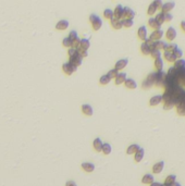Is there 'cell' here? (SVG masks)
<instances>
[{"instance_id":"obj_21","label":"cell","mask_w":185,"mask_h":186,"mask_svg":"<svg viewBox=\"0 0 185 186\" xmlns=\"http://www.w3.org/2000/svg\"><path fill=\"white\" fill-rule=\"evenodd\" d=\"M82 111H83V113L86 114V115H88V117L92 115V113H94L92 108L90 105H83V106H82Z\"/></svg>"},{"instance_id":"obj_38","label":"cell","mask_w":185,"mask_h":186,"mask_svg":"<svg viewBox=\"0 0 185 186\" xmlns=\"http://www.w3.org/2000/svg\"><path fill=\"white\" fill-rule=\"evenodd\" d=\"M104 16L106 18V19L108 20H111L114 15H113V11H112L111 9H106L104 11Z\"/></svg>"},{"instance_id":"obj_47","label":"cell","mask_w":185,"mask_h":186,"mask_svg":"<svg viewBox=\"0 0 185 186\" xmlns=\"http://www.w3.org/2000/svg\"><path fill=\"white\" fill-rule=\"evenodd\" d=\"M153 4L156 6V8H157L158 10H161L162 6H163V2H162V0H154V1H153Z\"/></svg>"},{"instance_id":"obj_13","label":"cell","mask_w":185,"mask_h":186,"mask_svg":"<svg viewBox=\"0 0 185 186\" xmlns=\"http://www.w3.org/2000/svg\"><path fill=\"white\" fill-rule=\"evenodd\" d=\"M125 81H126V73L119 72V74H118V76L116 77L114 82H116L117 85H121V84L125 83Z\"/></svg>"},{"instance_id":"obj_50","label":"cell","mask_w":185,"mask_h":186,"mask_svg":"<svg viewBox=\"0 0 185 186\" xmlns=\"http://www.w3.org/2000/svg\"><path fill=\"white\" fill-rule=\"evenodd\" d=\"M165 19H166L167 22H171L172 20H173V15L171 14V13H165Z\"/></svg>"},{"instance_id":"obj_34","label":"cell","mask_w":185,"mask_h":186,"mask_svg":"<svg viewBox=\"0 0 185 186\" xmlns=\"http://www.w3.org/2000/svg\"><path fill=\"white\" fill-rule=\"evenodd\" d=\"M174 68L177 69V70H180V69H183L185 68V60L184 59H177L175 62H174Z\"/></svg>"},{"instance_id":"obj_25","label":"cell","mask_w":185,"mask_h":186,"mask_svg":"<svg viewBox=\"0 0 185 186\" xmlns=\"http://www.w3.org/2000/svg\"><path fill=\"white\" fill-rule=\"evenodd\" d=\"M125 86H126L127 88H130V89H135V88L137 87V83L135 82L133 79H126V81H125Z\"/></svg>"},{"instance_id":"obj_55","label":"cell","mask_w":185,"mask_h":186,"mask_svg":"<svg viewBox=\"0 0 185 186\" xmlns=\"http://www.w3.org/2000/svg\"><path fill=\"white\" fill-rule=\"evenodd\" d=\"M162 186H170V185H165V184H163V185H162Z\"/></svg>"},{"instance_id":"obj_14","label":"cell","mask_w":185,"mask_h":186,"mask_svg":"<svg viewBox=\"0 0 185 186\" xmlns=\"http://www.w3.org/2000/svg\"><path fill=\"white\" fill-rule=\"evenodd\" d=\"M163 57L168 62H175L177 60V58L175 57L174 52H171V51H165L163 53Z\"/></svg>"},{"instance_id":"obj_22","label":"cell","mask_w":185,"mask_h":186,"mask_svg":"<svg viewBox=\"0 0 185 186\" xmlns=\"http://www.w3.org/2000/svg\"><path fill=\"white\" fill-rule=\"evenodd\" d=\"M162 101V96L161 95H156L154 96L153 98L149 100V103H150V106H157V105H159V103Z\"/></svg>"},{"instance_id":"obj_2","label":"cell","mask_w":185,"mask_h":186,"mask_svg":"<svg viewBox=\"0 0 185 186\" xmlns=\"http://www.w3.org/2000/svg\"><path fill=\"white\" fill-rule=\"evenodd\" d=\"M167 74L163 71H157L156 72V80H155V85L158 87H165V82H166Z\"/></svg>"},{"instance_id":"obj_26","label":"cell","mask_w":185,"mask_h":186,"mask_svg":"<svg viewBox=\"0 0 185 186\" xmlns=\"http://www.w3.org/2000/svg\"><path fill=\"white\" fill-rule=\"evenodd\" d=\"M142 182H143L144 184H153V183L155 182L154 175H153V174H145L143 176Z\"/></svg>"},{"instance_id":"obj_7","label":"cell","mask_w":185,"mask_h":186,"mask_svg":"<svg viewBox=\"0 0 185 186\" xmlns=\"http://www.w3.org/2000/svg\"><path fill=\"white\" fill-rule=\"evenodd\" d=\"M110 23H111V26L113 27L114 30H121V28L123 27V22H122V20L117 19L114 16L110 20Z\"/></svg>"},{"instance_id":"obj_35","label":"cell","mask_w":185,"mask_h":186,"mask_svg":"<svg viewBox=\"0 0 185 186\" xmlns=\"http://www.w3.org/2000/svg\"><path fill=\"white\" fill-rule=\"evenodd\" d=\"M155 19L157 20V22H158L160 25H162L163 23L166 22V19H165V13H162V12H159L158 14L155 16Z\"/></svg>"},{"instance_id":"obj_8","label":"cell","mask_w":185,"mask_h":186,"mask_svg":"<svg viewBox=\"0 0 185 186\" xmlns=\"http://www.w3.org/2000/svg\"><path fill=\"white\" fill-rule=\"evenodd\" d=\"M137 36L141 40H144V42H146L147 40V27L146 26H141L137 30Z\"/></svg>"},{"instance_id":"obj_51","label":"cell","mask_w":185,"mask_h":186,"mask_svg":"<svg viewBox=\"0 0 185 186\" xmlns=\"http://www.w3.org/2000/svg\"><path fill=\"white\" fill-rule=\"evenodd\" d=\"M66 186H77L76 183L73 182V181H69V182H66Z\"/></svg>"},{"instance_id":"obj_23","label":"cell","mask_w":185,"mask_h":186,"mask_svg":"<svg viewBox=\"0 0 185 186\" xmlns=\"http://www.w3.org/2000/svg\"><path fill=\"white\" fill-rule=\"evenodd\" d=\"M144 155H145V150H144L143 148H139L138 150H137V152L135 153V157H134L135 161H136V162H141L144 158Z\"/></svg>"},{"instance_id":"obj_46","label":"cell","mask_w":185,"mask_h":186,"mask_svg":"<svg viewBox=\"0 0 185 186\" xmlns=\"http://www.w3.org/2000/svg\"><path fill=\"white\" fill-rule=\"evenodd\" d=\"M69 38L73 42V40H75L76 38H78V35H77V32L76 30H71L69 34Z\"/></svg>"},{"instance_id":"obj_48","label":"cell","mask_w":185,"mask_h":186,"mask_svg":"<svg viewBox=\"0 0 185 186\" xmlns=\"http://www.w3.org/2000/svg\"><path fill=\"white\" fill-rule=\"evenodd\" d=\"M78 53H80V54H81L83 58H86L87 56H88V52H87V50L82 49V48H78Z\"/></svg>"},{"instance_id":"obj_43","label":"cell","mask_w":185,"mask_h":186,"mask_svg":"<svg viewBox=\"0 0 185 186\" xmlns=\"http://www.w3.org/2000/svg\"><path fill=\"white\" fill-rule=\"evenodd\" d=\"M68 53H69V57L72 58V57H75L76 54H78V49H76V48H69V50H68Z\"/></svg>"},{"instance_id":"obj_33","label":"cell","mask_w":185,"mask_h":186,"mask_svg":"<svg viewBox=\"0 0 185 186\" xmlns=\"http://www.w3.org/2000/svg\"><path fill=\"white\" fill-rule=\"evenodd\" d=\"M89 47H90V42H89V39H87V38H83L81 40V46H80V48L85 49V50H88Z\"/></svg>"},{"instance_id":"obj_28","label":"cell","mask_w":185,"mask_h":186,"mask_svg":"<svg viewBox=\"0 0 185 186\" xmlns=\"http://www.w3.org/2000/svg\"><path fill=\"white\" fill-rule=\"evenodd\" d=\"M177 112L180 115H185V100L184 101H182V103H180L179 105L177 106Z\"/></svg>"},{"instance_id":"obj_42","label":"cell","mask_w":185,"mask_h":186,"mask_svg":"<svg viewBox=\"0 0 185 186\" xmlns=\"http://www.w3.org/2000/svg\"><path fill=\"white\" fill-rule=\"evenodd\" d=\"M62 45L64 46V47H68V48H72L73 42H72V40H71L69 37H66L63 40H62Z\"/></svg>"},{"instance_id":"obj_9","label":"cell","mask_w":185,"mask_h":186,"mask_svg":"<svg viewBox=\"0 0 185 186\" xmlns=\"http://www.w3.org/2000/svg\"><path fill=\"white\" fill-rule=\"evenodd\" d=\"M135 16V12L134 10H132L131 8L129 7H124L123 9V19H131L133 20Z\"/></svg>"},{"instance_id":"obj_24","label":"cell","mask_w":185,"mask_h":186,"mask_svg":"<svg viewBox=\"0 0 185 186\" xmlns=\"http://www.w3.org/2000/svg\"><path fill=\"white\" fill-rule=\"evenodd\" d=\"M139 148H141V147H139L138 145L133 144V145H131V146H129V148H127V150H126V153L127 155H135Z\"/></svg>"},{"instance_id":"obj_52","label":"cell","mask_w":185,"mask_h":186,"mask_svg":"<svg viewBox=\"0 0 185 186\" xmlns=\"http://www.w3.org/2000/svg\"><path fill=\"white\" fill-rule=\"evenodd\" d=\"M181 28H182V30L185 33V21H182L181 22Z\"/></svg>"},{"instance_id":"obj_30","label":"cell","mask_w":185,"mask_h":186,"mask_svg":"<svg viewBox=\"0 0 185 186\" xmlns=\"http://www.w3.org/2000/svg\"><path fill=\"white\" fill-rule=\"evenodd\" d=\"M155 68L157 71H162L163 70V60L161 58H158L155 60Z\"/></svg>"},{"instance_id":"obj_10","label":"cell","mask_w":185,"mask_h":186,"mask_svg":"<svg viewBox=\"0 0 185 186\" xmlns=\"http://www.w3.org/2000/svg\"><path fill=\"white\" fill-rule=\"evenodd\" d=\"M69 62L70 63H72L73 65H75V66H80V65H82V63H83V57L78 53V54H76L75 57L70 58Z\"/></svg>"},{"instance_id":"obj_12","label":"cell","mask_w":185,"mask_h":186,"mask_svg":"<svg viewBox=\"0 0 185 186\" xmlns=\"http://www.w3.org/2000/svg\"><path fill=\"white\" fill-rule=\"evenodd\" d=\"M123 9L124 8L122 7L121 4H118L116 7V9H114V11H113L114 18H117V19H119V20H122V18H123Z\"/></svg>"},{"instance_id":"obj_45","label":"cell","mask_w":185,"mask_h":186,"mask_svg":"<svg viewBox=\"0 0 185 186\" xmlns=\"http://www.w3.org/2000/svg\"><path fill=\"white\" fill-rule=\"evenodd\" d=\"M156 44V49H159L161 50L165 48V45H166V42H163V40H158V42H155Z\"/></svg>"},{"instance_id":"obj_4","label":"cell","mask_w":185,"mask_h":186,"mask_svg":"<svg viewBox=\"0 0 185 186\" xmlns=\"http://www.w3.org/2000/svg\"><path fill=\"white\" fill-rule=\"evenodd\" d=\"M155 80H156V73H150L147 76V79L144 81L143 87L144 88H150L153 85H155Z\"/></svg>"},{"instance_id":"obj_3","label":"cell","mask_w":185,"mask_h":186,"mask_svg":"<svg viewBox=\"0 0 185 186\" xmlns=\"http://www.w3.org/2000/svg\"><path fill=\"white\" fill-rule=\"evenodd\" d=\"M62 70H63V72L66 73V75H72L77 70V66L73 65L72 63H70V62H66V63H64V64L62 65Z\"/></svg>"},{"instance_id":"obj_27","label":"cell","mask_w":185,"mask_h":186,"mask_svg":"<svg viewBox=\"0 0 185 186\" xmlns=\"http://www.w3.org/2000/svg\"><path fill=\"white\" fill-rule=\"evenodd\" d=\"M141 51H142L144 54H150L151 49H150V47H149V45H148L146 42H144L143 44L141 45Z\"/></svg>"},{"instance_id":"obj_5","label":"cell","mask_w":185,"mask_h":186,"mask_svg":"<svg viewBox=\"0 0 185 186\" xmlns=\"http://www.w3.org/2000/svg\"><path fill=\"white\" fill-rule=\"evenodd\" d=\"M163 30L160 28V30H155L153 33L149 36V39L153 40V42H158V40H161V38L163 37Z\"/></svg>"},{"instance_id":"obj_20","label":"cell","mask_w":185,"mask_h":186,"mask_svg":"<svg viewBox=\"0 0 185 186\" xmlns=\"http://www.w3.org/2000/svg\"><path fill=\"white\" fill-rule=\"evenodd\" d=\"M82 168H83L84 171L90 173L95 170V164L92 163V162H84V163H82Z\"/></svg>"},{"instance_id":"obj_16","label":"cell","mask_w":185,"mask_h":186,"mask_svg":"<svg viewBox=\"0 0 185 186\" xmlns=\"http://www.w3.org/2000/svg\"><path fill=\"white\" fill-rule=\"evenodd\" d=\"M163 168H165V162H163V161L157 162V163H156L154 167H153V172H154V173H156V174L161 173L162 170H163Z\"/></svg>"},{"instance_id":"obj_1","label":"cell","mask_w":185,"mask_h":186,"mask_svg":"<svg viewBox=\"0 0 185 186\" xmlns=\"http://www.w3.org/2000/svg\"><path fill=\"white\" fill-rule=\"evenodd\" d=\"M89 21H90L92 28L95 30H100L101 26H102V20H101V18H99L97 14H90V16H89Z\"/></svg>"},{"instance_id":"obj_44","label":"cell","mask_w":185,"mask_h":186,"mask_svg":"<svg viewBox=\"0 0 185 186\" xmlns=\"http://www.w3.org/2000/svg\"><path fill=\"white\" fill-rule=\"evenodd\" d=\"M108 74H109V76H110L111 79H114V80H116V77L118 76V74H119V71H118V70L114 68V69H112V70H110Z\"/></svg>"},{"instance_id":"obj_29","label":"cell","mask_w":185,"mask_h":186,"mask_svg":"<svg viewBox=\"0 0 185 186\" xmlns=\"http://www.w3.org/2000/svg\"><path fill=\"white\" fill-rule=\"evenodd\" d=\"M177 48H179V47H177V44H167L166 42L163 50H165V51H171V52H174Z\"/></svg>"},{"instance_id":"obj_19","label":"cell","mask_w":185,"mask_h":186,"mask_svg":"<svg viewBox=\"0 0 185 186\" xmlns=\"http://www.w3.org/2000/svg\"><path fill=\"white\" fill-rule=\"evenodd\" d=\"M94 148H95V150H96L97 152L99 151H102V147H104V143L101 141L100 138H96L95 141H94Z\"/></svg>"},{"instance_id":"obj_49","label":"cell","mask_w":185,"mask_h":186,"mask_svg":"<svg viewBox=\"0 0 185 186\" xmlns=\"http://www.w3.org/2000/svg\"><path fill=\"white\" fill-rule=\"evenodd\" d=\"M174 54H175V57H177V59H181L182 56H183V51H182L181 49H179V48H177V49L174 51Z\"/></svg>"},{"instance_id":"obj_18","label":"cell","mask_w":185,"mask_h":186,"mask_svg":"<svg viewBox=\"0 0 185 186\" xmlns=\"http://www.w3.org/2000/svg\"><path fill=\"white\" fill-rule=\"evenodd\" d=\"M127 63H129V60H127V59H121V60L117 61L116 69L118 71H121V70H123V69L126 66Z\"/></svg>"},{"instance_id":"obj_37","label":"cell","mask_w":185,"mask_h":186,"mask_svg":"<svg viewBox=\"0 0 185 186\" xmlns=\"http://www.w3.org/2000/svg\"><path fill=\"white\" fill-rule=\"evenodd\" d=\"M112 151V148H111V145L108 144V143H106L104 144V147H102V152H104L105 155H110Z\"/></svg>"},{"instance_id":"obj_41","label":"cell","mask_w":185,"mask_h":186,"mask_svg":"<svg viewBox=\"0 0 185 186\" xmlns=\"http://www.w3.org/2000/svg\"><path fill=\"white\" fill-rule=\"evenodd\" d=\"M150 56H151L153 58H154L155 60H156V59H158V58H161V51H160L159 49H154V50H151Z\"/></svg>"},{"instance_id":"obj_40","label":"cell","mask_w":185,"mask_h":186,"mask_svg":"<svg viewBox=\"0 0 185 186\" xmlns=\"http://www.w3.org/2000/svg\"><path fill=\"white\" fill-rule=\"evenodd\" d=\"M122 22H123V26L124 27H132L133 25H134V21L131 19H123L122 20Z\"/></svg>"},{"instance_id":"obj_39","label":"cell","mask_w":185,"mask_h":186,"mask_svg":"<svg viewBox=\"0 0 185 186\" xmlns=\"http://www.w3.org/2000/svg\"><path fill=\"white\" fill-rule=\"evenodd\" d=\"M175 106V103H174L173 99L172 100H169V101H167V103H165V106H163V109L165 110H171L173 107Z\"/></svg>"},{"instance_id":"obj_11","label":"cell","mask_w":185,"mask_h":186,"mask_svg":"<svg viewBox=\"0 0 185 186\" xmlns=\"http://www.w3.org/2000/svg\"><path fill=\"white\" fill-rule=\"evenodd\" d=\"M174 7H175V4H174L173 1L166 2V4H163V6H162L161 12H162V13H169L171 10H173Z\"/></svg>"},{"instance_id":"obj_15","label":"cell","mask_w":185,"mask_h":186,"mask_svg":"<svg viewBox=\"0 0 185 186\" xmlns=\"http://www.w3.org/2000/svg\"><path fill=\"white\" fill-rule=\"evenodd\" d=\"M69 27V22L66 21V20H61V21H59L57 23V25H56V28L58 30H66Z\"/></svg>"},{"instance_id":"obj_53","label":"cell","mask_w":185,"mask_h":186,"mask_svg":"<svg viewBox=\"0 0 185 186\" xmlns=\"http://www.w3.org/2000/svg\"><path fill=\"white\" fill-rule=\"evenodd\" d=\"M150 186H162V184L159 182H154L153 184H150Z\"/></svg>"},{"instance_id":"obj_6","label":"cell","mask_w":185,"mask_h":186,"mask_svg":"<svg viewBox=\"0 0 185 186\" xmlns=\"http://www.w3.org/2000/svg\"><path fill=\"white\" fill-rule=\"evenodd\" d=\"M166 37H167V39H168L169 42H173L174 39H175V37H177V30H175V28H174V27L170 26L169 28L167 30Z\"/></svg>"},{"instance_id":"obj_54","label":"cell","mask_w":185,"mask_h":186,"mask_svg":"<svg viewBox=\"0 0 185 186\" xmlns=\"http://www.w3.org/2000/svg\"><path fill=\"white\" fill-rule=\"evenodd\" d=\"M172 186H182V185H181V184H180V183L175 182V183H174V184H173V185H172Z\"/></svg>"},{"instance_id":"obj_17","label":"cell","mask_w":185,"mask_h":186,"mask_svg":"<svg viewBox=\"0 0 185 186\" xmlns=\"http://www.w3.org/2000/svg\"><path fill=\"white\" fill-rule=\"evenodd\" d=\"M148 25H149V27L154 28V30H160V28H161V25L157 22V20L155 19V18H149V20H148Z\"/></svg>"},{"instance_id":"obj_31","label":"cell","mask_w":185,"mask_h":186,"mask_svg":"<svg viewBox=\"0 0 185 186\" xmlns=\"http://www.w3.org/2000/svg\"><path fill=\"white\" fill-rule=\"evenodd\" d=\"M175 180H177V176L174 174L172 175H169V176H167L166 181H165V185H170L172 186L175 183Z\"/></svg>"},{"instance_id":"obj_36","label":"cell","mask_w":185,"mask_h":186,"mask_svg":"<svg viewBox=\"0 0 185 186\" xmlns=\"http://www.w3.org/2000/svg\"><path fill=\"white\" fill-rule=\"evenodd\" d=\"M157 8H156V6H155L153 2H151L150 4H149V7H148V9H147V13H148V15H154L156 12H157Z\"/></svg>"},{"instance_id":"obj_32","label":"cell","mask_w":185,"mask_h":186,"mask_svg":"<svg viewBox=\"0 0 185 186\" xmlns=\"http://www.w3.org/2000/svg\"><path fill=\"white\" fill-rule=\"evenodd\" d=\"M111 80L112 79L109 76V74H105V75H102L100 79H99V82H100L101 85H108Z\"/></svg>"}]
</instances>
